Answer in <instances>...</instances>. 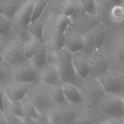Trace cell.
<instances>
[{
    "instance_id": "6da1fadb",
    "label": "cell",
    "mask_w": 124,
    "mask_h": 124,
    "mask_svg": "<svg viewBox=\"0 0 124 124\" xmlns=\"http://www.w3.org/2000/svg\"><path fill=\"white\" fill-rule=\"evenodd\" d=\"M72 53L65 48L56 52L55 64L58 69L62 83H70L76 85L81 78L78 75L72 62Z\"/></svg>"
},
{
    "instance_id": "7a4b0ae2",
    "label": "cell",
    "mask_w": 124,
    "mask_h": 124,
    "mask_svg": "<svg viewBox=\"0 0 124 124\" xmlns=\"http://www.w3.org/2000/svg\"><path fill=\"white\" fill-rule=\"evenodd\" d=\"M105 92L120 97L124 95V75L108 68L98 78Z\"/></svg>"
},
{
    "instance_id": "3957f363",
    "label": "cell",
    "mask_w": 124,
    "mask_h": 124,
    "mask_svg": "<svg viewBox=\"0 0 124 124\" xmlns=\"http://www.w3.org/2000/svg\"><path fill=\"white\" fill-rule=\"evenodd\" d=\"M26 46L23 43L15 41L11 43L1 56V62L5 66H15L26 62Z\"/></svg>"
},
{
    "instance_id": "277c9868",
    "label": "cell",
    "mask_w": 124,
    "mask_h": 124,
    "mask_svg": "<svg viewBox=\"0 0 124 124\" xmlns=\"http://www.w3.org/2000/svg\"><path fill=\"white\" fill-rule=\"evenodd\" d=\"M99 103L101 111L110 118H124V104L122 97L106 93Z\"/></svg>"
},
{
    "instance_id": "5b68a950",
    "label": "cell",
    "mask_w": 124,
    "mask_h": 124,
    "mask_svg": "<svg viewBox=\"0 0 124 124\" xmlns=\"http://www.w3.org/2000/svg\"><path fill=\"white\" fill-rule=\"evenodd\" d=\"M84 79L83 90L89 105L99 103L106 93L102 85L97 78L88 77Z\"/></svg>"
},
{
    "instance_id": "8992f818",
    "label": "cell",
    "mask_w": 124,
    "mask_h": 124,
    "mask_svg": "<svg viewBox=\"0 0 124 124\" xmlns=\"http://www.w3.org/2000/svg\"><path fill=\"white\" fill-rule=\"evenodd\" d=\"M26 96L35 107L38 112H44L49 109L54 104L49 92H46L42 89L32 88Z\"/></svg>"
},
{
    "instance_id": "52a82bcc",
    "label": "cell",
    "mask_w": 124,
    "mask_h": 124,
    "mask_svg": "<svg viewBox=\"0 0 124 124\" xmlns=\"http://www.w3.org/2000/svg\"><path fill=\"white\" fill-rule=\"evenodd\" d=\"M84 46L83 50L85 53L92 54L103 45L105 35L103 31L98 28L92 29L83 36Z\"/></svg>"
},
{
    "instance_id": "ba28073f",
    "label": "cell",
    "mask_w": 124,
    "mask_h": 124,
    "mask_svg": "<svg viewBox=\"0 0 124 124\" xmlns=\"http://www.w3.org/2000/svg\"><path fill=\"white\" fill-rule=\"evenodd\" d=\"M13 77L15 82L21 83H34L38 79L35 67L26 62L14 66Z\"/></svg>"
},
{
    "instance_id": "9c48e42d",
    "label": "cell",
    "mask_w": 124,
    "mask_h": 124,
    "mask_svg": "<svg viewBox=\"0 0 124 124\" xmlns=\"http://www.w3.org/2000/svg\"><path fill=\"white\" fill-rule=\"evenodd\" d=\"M72 62L78 75L82 79L89 77L91 71V57L83 50L72 53Z\"/></svg>"
},
{
    "instance_id": "30bf717a",
    "label": "cell",
    "mask_w": 124,
    "mask_h": 124,
    "mask_svg": "<svg viewBox=\"0 0 124 124\" xmlns=\"http://www.w3.org/2000/svg\"><path fill=\"white\" fill-rule=\"evenodd\" d=\"M108 62L104 55L98 50L91 57V71L88 77L98 78L108 69Z\"/></svg>"
},
{
    "instance_id": "8fae6325",
    "label": "cell",
    "mask_w": 124,
    "mask_h": 124,
    "mask_svg": "<svg viewBox=\"0 0 124 124\" xmlns=\"http://www.w3.org/2000/svg\"><path fill=\"white\" fill-rule=\"evenodd\" d=\"M97 9V17L107 27L112 25L114 19L112 10L116 5L111 0H96Z\"/></svg>"
},
{
    "instance_id": "7c38bea8",
    "label": "cell",
    "mask_w": 124,
    "mask_h": 124,
    "mask_svg": "<svg viewBox=\"0 0 124 124\" xmlns=\"http://www.w3.org/2000/svg\"><path fill=\"white\" fill-rule=\"evenodd\" d=\"M83 46V36L72 29L68 28L65 31L64 48L73 53L82 50Z\"/></svg>"
},
{
    "instance_id": "4fadbf2b",
    "label": "cell",
    "mask_w": 124,
    "mask_h": 124,
    "mask_svg": "<svg viewBox=\"0 0 124 124\" xmlns=\"http://www.w3.org/2000/svg\"><path fill=\"white\" fill-rule=\"evenodd\" d=\"M34 83L16 82L4 89L7 97L11 100H21L33 87Z\"/></svg>"
},
{
    "instance_id": "5bb4252c",
    "label": "cell",
    "mask_w": 124,
    "mask_h": 124,
    "mask_svg": "<svg viewBox=\"0 0 124 124\" xmlns=\"http://www.w3.org/2000/svg\"><path fill=\"white\" fill-rule=\"evenodd\" d=\"M40 78L45 85L51 86L61 81L59 72L56 64H47L42 69Z\"/></svg>"
},
{
    "instance_id": "9a60e30c",
    "label": "cell",
    "mask_w": 124,
    "mask_h": 124,
    "mask_svg": "<svg viewBox=\"0 0 124 124\" xmlns=\"http://www.w3.org/2000/svg\"><path fill=\"white\" fill-rule=\"evenodd\" d=\"M35 1L31 0L27 2L18 11V20L24 28H28L31 23L33 10Z\"/></svg>"
},
{
    "instance_id": "2e32d148",
    "label": "cell",
    "mask_w": 124,
    "mask_h": 124,
    "mask_svg": "<svg viewBox=\"0 0 124 124\" xmlns=\"http://www.w3.org/2000/svg\"><path fill=\"white\" fill-rule=\"evenodd\" d=\"M0 15L13 18L21 8V4L16 0H0Z\"/></svg>"
},
{
    "instance_id": "e0dca14e",
    "label": "cell",
    "mask_w": 124,
    "mask_h": 124,
    "mask_svg": "<svg viewBox=\"0 0 124 124\" xmlns=\"http://www.w3.org/2000/svg\"><path fill=\"white\" fill-rule=\"evenodd\" d=\"M65 97L67 101L73 104H79L84 101L83 97L75 85L70 83L62 84Z\"/></svg>"
},
{
    "instance_id": "ac0fdd59",
    "label": "cell",
    "mask_w": 124,
    "mask_h": 124,
    "mask_svg": "<svg viewBox=\"0 0 124 124\" xmlns=\"http://www.w3.org/2000/svg\"><path fill=\"white\" fill-rule=\"evenodd\" d=\"M49 92L54 104L62 105L68 102L65 97L62 86L61 82L50 86Z\"/></svg>"
},
{
    "instance_id": "d6986e66",
    "label": "cell",
    "mask_w": 124,
    "mask_h": 124,
    "mask_svg": "<svg viewBox=\"0 0 124 124\" xmlns=\"http://www.w3.org/2000/svg\"><path fill=\"white\" fill-rule=\"evenodd\" d=\"M30 59L31 63L35 68H43L46 65V51L43 44Z\"/></svg>"
},
{
    "instance_id": "ffe728a7",
    "label": "cell",
    "mask_w": 124,
    "mask_h": 124,
    "mask_svg": "<svg viewBox=\"0 0 124 124\" xmlns=\"http://www.w3.org/2000/svg\"><path fill=\"white\" fill-rule=\"evenodd\" d=\"M6 111L18 117H21L24 115L23 106L21 100H11L5 103L4 111Z\"/></svg>"
},
{
    "instance_id": "44dd1931",
    "label": "cell",
    "mask_w": 124,
    "mask_h": 124,
    "mask_svg": "<svg viewBox=\"0 0 124 124\" xmlns=\"http://www.w3.org/2000/svg\"><path fill=\"white\" fill-rule=\"evenodd\" d=\"M43 44V41L41 39L33 36L26 46L27 58L28 59H31Z\"/></svg>"
},
{
    "instance_id": "7402d4cb",
    "label": "cell",
    "mask_w": 124,
    "mask_h": 124,
    "mask_svg": "<svg viewBox=\"0 0 124 124\" xmlns=\"http://www.w3.org/2000/svg\"><path fill=\"white\" fill-rule=\"evenodd\" d=\"M24 115L36 118L39 112L35 107L25 96L21 100Z\"/></svg>"
},
{
    "instance_id": "603a6c76",
    "label": "cell",
    "mask_w": 124,
    "mask_h": 124,
    "mask_svg": "<svg viewBox=\"0 0 124 124\" xmlns=\"http://www.w3.org/2000/svg\"><path fill=\"white\" fill-rule=\"evenodd\" d=\"M80 5L89 15L97 17V3L96 0H78Z\"/></svg>"
},
{
    "instance_id": "cb8c5ba5",
    "label": "cell",
    "mask_w": 124,
    "mask_h": 124,
    "mask_svg": "<svg viewBox=\"0 0 124 124\" xmlns=\"http://www.w3.org/2000/svg\"><path fill=\"white\" fill-rule=\"evenodd\" d=\"M38 20L39 19L31 23L28 28L33 36L39 38L43 41L44 24Z\"/></svg>"
},
{
    "instance_id": "d4e9b609",
    "label": "cell",
    "mask_w": 124,
    "mask_h": 124,
    "mask_svg": "<svg viewBox=\"0 0 124 124\" xmlns=\"http://www.w3.org/2000/svg\"><path fill=\"white\" fill-rule=\"evenodd\" d=\"M46 5L47 1L45 0H37L35 1L31 23L35 21L40 18Z\"/></svg>"
},
{
    "instance_id": "484cf974",
    "label": "cell",
    "mask_w": 124,
    "mask_h": 124,
    "mask_svg": "<svg viewBox=\"0 0 124 124\" xmlns=\"http://www.w3.org/2000/svg\"><path fill=\"white\" fill-rule=\"evenodd\" d=\"M65 42V32L55 29L53 34L54 46L57 52L64 48Z\"/></svg>"
},
{
    "instance_id": "4316f807",
    "label": "cell",
    "mask_w": 124,
    "mask_h": 124,
    "mask_svg": "<svg viewBox=\"0 0 124 124\" xmlns=\"http://www.w3.org/2000/svg\"><path fill=\"white\" fill-rule=\"evenodd\" d=\"M12 27L11 23L4 15L0 16V33L3 37H7Z\"/></svg>"
},
{
    "instance_id": "83f0119b",
    "label": "cell",
    "mask_w": 124,
    "mask_h": 124,
    "mask_svg": "<svg viewBox=\"0 0 124 124\" xmlns=\"http://www.w3.org/2000/svg\"><path fill=\"white\" fill-rule=\"evenodd\" d=\"M69 17L62 15L60 16L57 19L55 25V29L59 31L65 32L70 24Z\"/></svg>"
},
{
    "instance_id": "f1b7e54d",
    "label": "cell",
    "mask_w": 124,
    "mask_h": 124,
    "mask_svg": "<svg viewBox=\"0 0 124 124\" xmlns=\"http://www.w3.org/2000/svg\"><path fill=\"white\" fill-rule=\"evenodd\" d=\"M116 52L119 60L124 64V33L120 36L117 41Z\"/></svg>"
},
{
    "instance_id": "f546056e",
    "label": "cell",
    "mask_w": 124,
    "mask_h": 124,
    "mask_svg": "<svg viewBox=\"0 0 124 124\" xmlns=\"http://www.w3.org/2000/svg\"><path fill=\"white\" fill-rule=\"evenodd\" d=\"M76 10V7L73 1L70 0L65 1L62 6V15L69 17L72 16Z\"/></svg>"
},
{
    "instance_id": "4dcf8cb0",
    "label": "cell",
    "mask_w": 124,
    "mask_h": 124,
    "mask_svg": "<svg viewBox=\"0 0 124 124\" xmlns=\"http://www.w3.org/2000/svg\"><path fill=\"white\" fill-rule=\"evenodd\" d=\"M49 123L51 124H62V117L58 109H53L50 111L48 116Z\"/></svg>"
},
{
    "instance_id": "1f68e13d",
    "label": "cell",
    "mask_w": 124,
    "mask_h": 124,
    "mask_svg": "<svg viewBox=\"0 0 124 124\" xmlns=\"http://www.w3.org/2000/svg\"><path fill=\"white\" fill-rule=\"evenodd\" d=\"M60 112L62 117V124L71 123L76 117V113L71 110H60Z\"/></svg>"
},
{
    "instance_id": "d6a6232c",
    "label": "cell",
    "mask_w": 124,
    "mask_h": 124,
    "mask_svg": "<svg viewBox=\"0 0 124 124\" xmlns=\"http://www.w3.org/2000/svg\"><path fill=\"white\" fill-rule=\"evenodd\" d=\"M112 16L114 20L122 18L124 16V6L122 4L115 5L112 10Z\"/></svg>"
},
{
    "instance_id": "836d02e7",
    "label": "cell",
    "mask_w": 124,
    "mask_h": 124,
    "mask_svg": "<svg viewBox=\"0 0 124 124\" xmlns=\"http://www.w3.org/2000/svg\"><path fill=\"white\" fill-rule=\"evenodd\" d=\"M4 112L5 113L7 124H23L19 117L16 116L8 111H4Z\"/></svg>"
},
{
    "instance_id": "e575fe53",
    "label": "cell",
    "mask_w": 124,
    "mask_h": 124,
    "mask_svg": "<svg viewBox=\"0 0 124 124\" xmlns=\"http://www.w3.org/2000/svg\"><path fill=\"white\" fill-rule=\"evenodd\" d=\"M19 117L20 118L23 124H39V123L36 121V120L35 118L30 116L23 115V116Z\"/></svg>"
},
{
    "instance_id": "d590c367",
    "label": "cell",
    "mask_w": 124,
    "mask_h": 124,
    "mask_svg": "<svg viewBox=\"0 0 124 124\" xmlns=\"http://www.w3.org/2000/svg\"><path fill=\"white\" fill-rule=\"evenodd\" d=\"M35 119L39 123V124L49 123L48 117H47L43 113V112L39 113L38 115L35 118Z\"/></svg>"
},
{
    "instance_id": "8d00e7d4",
    "label": "cell",
    "mask_w": 124,
    "mask_h": 124,
    "mask_svg": "<svg viewBox=\"0 0 124 124\" xmlns=\"http://www.w3.org/2000/svg\"><path fill=\"white\" fill-rule=\"evenodd\" d=\"M0 110L4 111V104H5V96L6 95L4 88L2 87H0Z\"/></svg>"
},
{
    "instance_id": "74e56055",
    "label": "cell",
    "mask_w": 124,
    "mask_h": 124,
    "mask_svg": "<svg viewBox=\"0 0 124 124\" xmlns=\"http://www.w3.org/2000/svg\"><path fill=\"white\" fill-rule=\"evenodd\" d=\"M102 124H123L122 119H118L115 118H110L101 123Z\"/></svg>"
},
{
    "instance_id": "f35d334b",
    "label": "cell",
    "mask_w": 124,
    "mask_h": 124,
    "mask_svg": "<svg viewBox=\"0 0 124 124\" xmlns=\"http://www.w3.org/2000/svg\"><path fill=\"white\" fill-rule=\"evenodd\" d=\"M0 124H7L5 112L0 110Z\"/></svg>"
},
{
    "instance_id": "ab89813d",
    "label": "cell",
    "mask_w": 124,
    "mask_h": 124,
    "mask_svg": "<svg viewBox=\"0 0 124 124\" xmlns=\"http://www.w3.org/2000/svg\"><path fill=\"white\" fill-rule=\"evenodd\" d=\"M122 0H111V1H112L116 5L121 4Z\"/></svg>"
},
{
    "instance_id": "60d3db41",
    "label": "cell",
    "mask_w": 124,
    "mask_h": 124,
    "mask_svg": "<svg viewBox=\"0 0 124 124\" xmlns=\"http://www.w3.org/2000/svg\"><path fill=\"white\" fill-rule=\"evenodd\" d=\"M121 4H122V5H123L124 6V0H122Z\"/></svg>"
},
{
    "instance_id": "b9f144b4",
    "label": "cell",
    "mask_w": 124,
    "mask_h": 124,
    "mask_svg": "<svg viewBox=\"0 0 124 124\" xmlns=\"http://www.w3.org/2000/svg\"><path fill=\"white\" fill-rule=\"evenodd\" d=\"M122 99H123V102H124V95L123 96V97H122Z\"/></svg>"
},
{
    "instance_id": "7bdbcfd3",
    "label": "cell",
    "mask_w": 124,
    "mask_h": 124,
    "mask_svg": "<svg viewBox=\"0 0 124 124\" xmlns=\"http://www.w3.org/2000/svg\"><path fill=\"white\" fill-rule=\"evenodd\" d=\"M122 121H123V124H124V118L122 119Z\"/></svg>"
}]
</instances>
